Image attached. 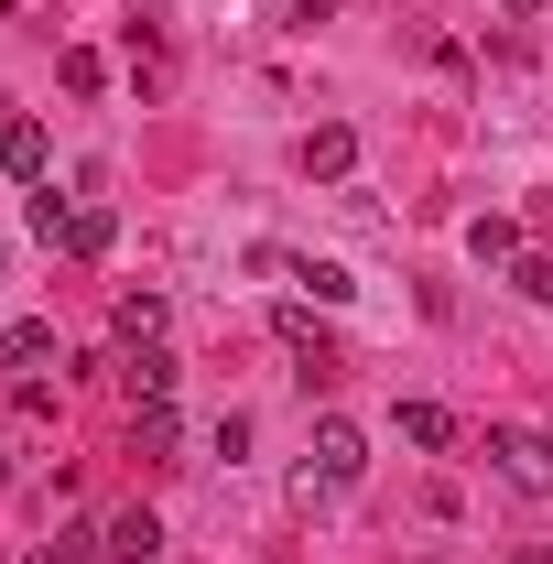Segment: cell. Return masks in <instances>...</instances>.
<instances>
[{
	"instance_id": "cell-1",
	"label": "cell",
	"mask_w": 553,
	"mask_h": 564,
	"mask_svg": "<svg viewBox=\"0 0 553 564\" xmlns=\"http://www.w3.org/2000/svg\"><path fill=\"white\" fill-rule=\"evenodd\" d=\"M358 478H369V434L326 413V423H315V456H304L293 489H304V499H337V489H358Z\"/></svg>"
},
{
	"instance_id": "cell-2",
	"label": "cell",
	"mask_w": 553,
	"mask_h": 564,
	"mask_svg": "<svg viewBox=\"0 0 553 564\" xmlns=\"http://www.w3.org/2000/svg\"><path fill=\"white\" fill-rule=\"evenodd\" d=\"M488 467L521 499H553V434H521V423H488Z\"/></svg>"
},
{
	"instance_id": "cell-3",
	"label": "cell",
	"mask_w": 553,
	"mask_h": 564,
	"mask_svg": "<svg viewBox=\"0 0 553 564\" xmlns=\"http://www.w3.org/2000/svg\"><path fill=\"white\" fill-rule=\"evenodd\" d=\"M0 174H11V185H44V174H55V131H44L33 109L0 120Z\"/></svg>"
},
{
	"instance_id": "cell-4",
	"label": "cell",
	"mask_w": 553,
	"mask_h": 564,
	"mask_svg": "<svg viewBox=\"0 0 553 564\" xmlns=\"http://www.w3.org/2000/svg\"><path fill=\"white\" fill-rule=\"evenodd\" d=\"M304 174H315V185H347V174H358V131H347V120H315V131H304Z\"/></svg>"
},
{
	"instance_id": "cell-5",
	"label": "cell",
	"mask_w": 553,
	"mask_h": 564,
	"mask_svg": "<svg viewBox=\"0 0 553 564\" xmlns=\"http://www.w3.org/2000/svg\"><path fill=\"white\" fill-rule=\"evenodd\" d=\"M44 358H55V326H44V315L0 326V369H11V380H44Z\"/></svg>"
},
{
	"instance_id": "cell-6",
	"label": "cell",
	"mask_w": 553,
	"mask_h": 564,
	"mask_svg": "<svg viewBox=\"0 0 553 564\" xmlns=\"http://www.w3.org/2000/svg\"><path fill=\"white\" fill-rule=\"evenodd\" d=\"M174 380H185L174 348H131V358H120V391H131V402H174Z\"/></svg>"
},
{
	"instance_id": "cell-7",
	"label": "cell",
	"mask_w": 553,
	"mask_h": 564,
	"mask_svg": "<svg viewBox=\"0 0 553 564\" xmlns=\"http://www.w3.org/2000/svg\"><path fill=\"white\" fill-rule=\"evenodd\" d=\"M261 272H282V282H304V293H315V304H347V293H358V282H347L337 261H282V250H261Z\"/></svg>"
},
{
	"instance_id": "cell-8",
	"label": "cell",
	"mask_w": 553,
	"mask_h": 564,
	"mask_svg": "<svg viewBox=\"0 0 553 564\" xmlns=\"http://www.w3.org/2000/svg\"><path fill=\"white\" fill-rule=\"evenodd\" d=\"M109 554H120V564H152V554H163V521H152V510H120V521H109Z\"/></svg>"
},
{
	"instance_id": "cell-9",
	"label": "cell",
	"mask_w": 553,
	"mask_h": 564,
	"mask_svg": "<svg viewBox=\"0 0 553 564\" xmlns=\"http://www.w3.org/2000/svg\"><path fill=\"white\" fill-rule=\"evenodd\" d=\"M174 402H131V456H174Z\"/></svg>"
},
{
	"instance_id": "cell-10",
	"label": "cell",
	"mask_w": 553,
	"mask_h": 564,
	"mask_svg": "<svg viewBox=\"0 0 553 564\" xmlns=\"http://www.w3.org/2000/svg\"><path fill=\"white\" fill-rule=\"evenodd\" d=\"M467 261H488V272L521 261V228H510V217H467Z\"/></svg>"
},
{
	"instance_id": "cell-11",
	"label": "cell",
	"mask_w": 553,
	"mask_h": 564,
	"mask_svg": "<svg viewBox=\"0 0 553 564\" xmlns=\"http://www.w3.org/2000/svg\"><path fill=\"white\" fill-rule=\"evenodd\" d=\"M120 348H163V293H120Z\"/></svg>"
},
{
	"instance_id": "cell-12",
	"label": "cell",
	"mask_w": 553,
	"mask_h": 564,
	"mask_svg": "<svg viewBox=\"0 0 553 564\" xmlns=\"http://www.w3.org/2000/svg\"><path fill=\"white\" fill-rule=\"evenodd\" d=\"M109 239H120V217H109V207H76L66 217V261H98Z\"/></svg>"
},
{
	"instance_id": "cell-13",
	"label": "cell",
	"mask_w": 553,
	"mask_h": 564,
	"mask_svg": "<svg viewBox=\"0 0 553 564\" xmlns=\"http://www.w3.org/2000/svg\"><path fill=\"white\" fill-rule=\"evenodd\" d=\"M402 445H423V456L456 445V413H445V402H402Z\"/></svg>"
},
{
	"instance_id": "cell-14",
	"label": "cell",
	"mask_w": 553,
	"mask_h": 564,
	"mask_svg": "<svg viewBox=\"0 0 553 564\" xmlns=\"http://www.w3.org/2000/svg\"><path fill=\"white\" fill-rule=\"evenodd\" d=\"M66 196H55V185H33V239H44V250H66Z\"/></svg>"
},
{
	"instance_id": "cell-15",
	"label": "cell",
	"mask_w": 553,
	"mask_h": 564,
	"mask_svg": "<svg viewBox=\"0 0 553 564\" xmlns=\"http://www.w3.org/2000/svg\"><path fill=\"white\" fill-rule=\"evenodd\" d=\"M55 76H66L76 98H87V87H98V76H109V66H98V55H87V44H66V55H55Z\"/></svg>"
},
{
	"instance_id": "cell-16",
	"label": "cell",
	"mask_w": 553,
	"mask_h": 564,
	"mask_svg": "<svg viewBox=\"0 0 553 564\" xmlns=\"http://www.w3.org/2000/svg\"><path fill=\"white\" fill-rule=\"evenodd\" d=\"M510 272H521V293H532V304H553V261H543V250H521Z\"/></svg>"
},
{
	"instance_id": "cell-17",
	"label": "cell",
	"mask_w": 553,
	"mask_h": 564,
	"mask_svg": "<svg viewBox=\"0 0 553 564\" xmlns=\"http://www.w3.org/2000/svg\"><path fill=\"white\" fill-rule=\"evenodd\" d=\"M499 564H553V543H510V554H499Z\"/></svg>"
},
{
	"instance_id": "cell-18",
	"label": "cell",
	"mask_w": 553,
	"mask_h": 564,
	"mask_svg": "<svg viewBox=\"0 0 553 564\" xmlns=\"http://www.w3.org/2000/svg\"><path fill=\"white\" fill-rule=\"evenodd\" d=\"M499 11H521V22H532V11H543V0H499Z\"/></svg>"
},
{
	"instance_id": "cell-19",
	"label": "cell",
	"mask_w": 553,
	"mask_h": 564,
	"mask_svg": "<svg viewBox=\"0 0 553 564\" xmlns=\"http://www.w3.org/2000/svg\"><path fill=\"white\" fill-rule=\"evenodd\" d=\"M0 489H11V467H0Z\"/></svg>"
}]
</instances>
